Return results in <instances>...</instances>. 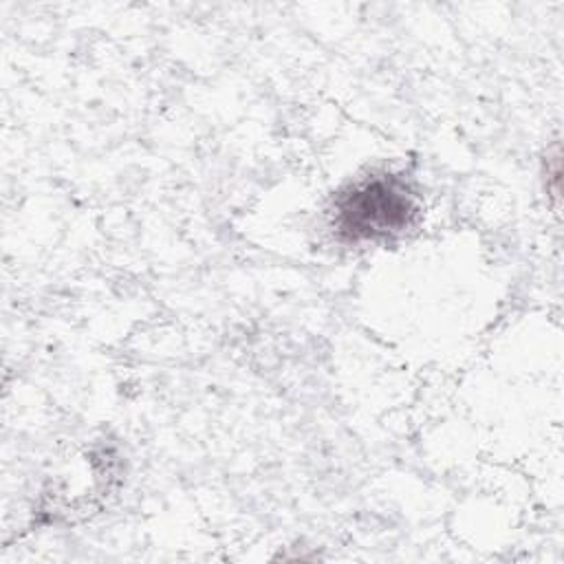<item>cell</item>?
Instances as JSON below:
<instances>
[{"label":"cell","instance_id":"obj_1","mask_svg":"<svg viewBox=\"0 0 564 564\" xmlns=\"http://www.w3.org/2000/svg\"><path fill=\"white\" fill-rule=\"evenodd\" d=\"M414 216L408 185L397 176H375L339 196L335 225L348 240H370L403 231Z\"/></svg>","mask_w":564,"mask_h":564}]
</instances>
